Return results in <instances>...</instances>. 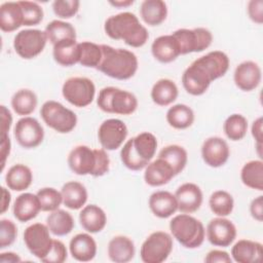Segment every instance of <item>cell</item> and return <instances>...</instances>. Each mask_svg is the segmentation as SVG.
I'll use <instances>...</instances> for the list:
<instances>
[{"instance_id":"cell-47","label":"cell","mask_w":263,"mask_h":263,"mask_svg":"<svg viewBox=\"0 0 263 263\" xmlns=\"http://www.w3.org/2000/svg\"><path fill=\"white\" fill-rule=\"evenodd\" d=\"M17 236V227L13 221L1 219L0 221V249L11 246Z\"/></svg>"},{"instance_id":"cell-51","label":"cell","mask_w":263,"mask_h":263,"mask_svg":"<svg viewBox=\"0 0 263 263\" xmlns=\"http://www.w3.org/2000/svg\"><path fill=\"white\" fill-rule=\"evenodd\" d=\"M250 214L258 222L263 220V196L259 195L255 197L250 204Z\"/></svg>"},{"instance_id":"cell-13","label":"cell","mask_w":263,"mask_h":263,"mask_svg":"<svg viewBox=\"0 0 263 263\" xmlns=\"http://www.w3.org/2000/svg\"><path fill=\"white\" fill-rule=\"evenodd\" d=\"M127 134V126L122 120L109 118L100 124L98 129V139L103 149L113 151L123 145Z\"/></svg>"},{"instance_id":"cell-49","label":"cell","mask_w":263,"mask_h":263,"mask_svg":"<svg viewBox=\"0 0 263 263\" xmlns=\"http://www.w3.org/2000/svg\"><path fill=\"white\" fill-rule=\"evenodd\" d=\"M248 14L249 17L256 24L261 25L263 23V1L262 0H251L248 3Z\"/></svg>"},{"instance_id":"cell-23","label":"cell","mask_w":263,"mask_h":263,"mask_svg":"<svg viewBox=\"0 0 263 263\" xmlns=\"http://www.w3.org/2000/svg\"><path fill=\"white\" fill-rule=\"evenodd\" d=\"M175 176L171 165L163 159L157 157L145 167L144 181L151 187H159L167 184Z\"/></svg>"},{"instance_id":"cell-11","label":"cell","mask_w":263,"mask_h":263,"mask_svg":"<svg viewBox=\"0 0 263 263\" xmlns=\"http://www.w3.org/2000/svg\"><path fill=\"white\" fill-rule=\"evenodd\" d=\"M24 242L29 252L40 261L48 254L53 239L46 224L33 223L24 231Z\"/></svg>"},{"instance_id":"cell-36","label":"cell","mask_w":263,"mask_h":263,"mask_svg":"<svg viewBox=\"0 0 263 263\" xmlns=\"http://www.w3.org/2000/svg\"><path fill=\"white\" fill-rule=\"evenodd\" d=\"M166 121L170 126L176 129H186L190 127L195 119L193 110L185 104H176L168 108Z\"/></svg>"},{"instance_id":"cell-27","label":"cell","mask_w":263,"mask_h":263,"mask_svg":"<svg viewBox=\"0 0 263 263\" xmlns=\"http://www.w3.org/2000/svg\"><path fill=\"white\" fill-rule=\"evenodd\" d=\"M135 243L125 235H116L108 243L107 253L112 262L126 263L135 257Z\"/></svg>"},{"instance_id":"cell-35","label":"cell","mask_w":263,"mask_h":263,"mask_svg":"<svg viewBox=\"0 0 263 263\" xmlns=\"http://www.w3.org/2000/svg\"><path fill=\"white\" fill-rule=\"evenodd\" d=\"M46 225L51 234L55 236H65L73 230L75 222L69 212L58 209L49 213L46 218Z\"/></svg>"},{"instance_id":"cell-32","label":"cell","mask_w":263,"mask_h":263,"mask_svg":"<svg viewBox=\"0 0 263 263\" xmlns=\"http://www.w3.org/2000/svg\"><path fill=\"white\" fill-rule=\"evenodd\" d=\"M33 182V173L31 168L23 163H16L10 166L5 175V183L8 189L13 191H25Z\"/></svg>"},{"instance_id":"cell-56","label":"cell","mask_w":263,"mask_h":263,"mask_svg":"<svg viewBox=\"0 0 263 263\" xmlns=\"http://www.w3.org/2000/svg\"><path fill=\"white\" fill-rule=\"evenodd\" d=\"M2 191V199H1V214H4L10 204V200H11V195L10 192L8 191V189H6L5 187L1 188Z\"/></svg>"},{"instance_id":"cell-41","label":"cell","mask_w":263,"mask_h":263,"mask_svg":"<svg viewBox=\"0 0 263 263\" xmlns=\"http://www.w3.org/2000/svg\"><path fill=\"white\" fill-rule=\"evenodd\" d=\"M209 205L213 214L217 217H227L233 211L234 199L229 192L225 190H216L209 198Z\"/></svg>"},{"instance_id":"cell-4","label":"cell","mask_w":263,"mask_h":263,"mask_svg":"<svg viewBox=\"0 0 263 263\" xmlns=\"http://www.w3.org/2000/svg\"><path fill=\"white\" fill-rule=\"evenodd\" d=\"M172 236L186 249L199 248L205 238V229L200 220L190 214H179L170 221Z\"/></svg>"},{"instance_id":"cell-55","label":"cell","mask_w":263,"mask_h":263,"mask_svg":"<svg viewBox=\"0 0 263 263\" xmlns=\"http://www.w3.org/2000/svg\"><path fill=\"white\" fill-rule=\"evenodd\" d=\"M22 261V258L18 254L13 252H4L0 254V262L2 263H18Z\"/></svg>"},{"instance_id":"cell-14","label":"cell","mask_w":263,"mask_h":263,"mask_svg":"<svg viewBox=\"0 0 263 263\" xmlns=\"http://www.w3.org/2000/svg\"><path fill=\"white\" fill-rule=\"evenodd\" d=\"M68 165L70 170L78 176L90 175L96 177L98 155L97 149H91L86 145L75 146L68 155Z\"/></svg>"},{"instance_id":"cell-38","label":"cell","mask_w":263,"mask_h":263,"mask_svg":"<svg viewBox=\"0 0 263 263\" xmlns=\"http://www.w3.org/2000/svg\"><path fill=\"white\" fill-rule=\"evenodd\" d=\"M10 104L14 113L25 117L35 111L38 104V98L33 90L22 88L13 93Z\"/></svg>"},{"instance_id":"cell-10","label":"cell","mask_w":263,"mask_h":263,"mask_svg":"<svg viewBox=\"0 0 263 263\" xmlns=\"http://www.w3.org/2000/svg\"><path fill=\"white\" fill-rule=\"evenodd\" d=\"M176 38L181 55L192 53V52H201L204 49L209 48L213 41L212 32L205 28H194V29H178L172 33Z\"/></svg>"},{"instance_id":"cell-12","label":"cell","mask_w":263,"mask_h":263,"mask_svg":"<svg viewBox=\"0 0 263 263\" xmlns=\"http://www.w3.org/2000/svg\"><path fill=\"white\" fill-rule=\"evenodd\" d=\"M14 138L18 145L25 149L38 147L44 139V129L34 117L25 116L17 120L13 129Z\"/></svg>"},{"instance_id":"cell-34","label":"cell","mask_w":263,"mask_h":263,"mask_svg":"<svg viewBox=\"0 0 263 263\" xmlns=\"http://www.w3.org/2000/svg\"><path fill=\"white\" fill-rule=\"evenodd\" d=\"M143 22L151 27L161 25L167 16V5L162 0H144L140 6Z\"/></svg>"},{"instance_id":"cell-37","label":"cell","mask_w":263,"mask_h":263,"mask_svg":"<svg viewBox=\"0 0 263 263\" xmlns=\"http://www.w3.org/2000/svg\"><path fill=\"white\" fill-rule=\"evenodd\" d=\"M242 184L251 189L263 190V161L261 159L246 162L240 170Z\"/></svg>"},{"instance_id":"cell-3","label":"cell","mask_w":263,"mask_h":263,"mask_svg":"<svg viewBox=\"0 0 263 263\" xmlns=\"http://www.w3.org/2000/svg\"><path fill=\"white\" fill-rule=\"evenodd\" d=\"M157 139L149 132H143L127 140L120 150L122 164L130 171H141L152 160L157 149Z\"/></svg>"},{"instance_id":"cell-46","label":"cell","mask_w":263,"mask_h":263,"mask_svg":"<svg viewBox=\"0 0 263 263\" xmlns=\"http://www.w3.org/2000/svg\"><path fill=\"white\" fill-rule=\"evenodd\" d=\"M54 14L60 18H71L77 14L80 6L78 0H55L51 4Z\"/></svg>"},{"instance_id":"cell-18","label":"cell","mask_w":263,"mask_h":263,"mask_svg":"<svg viewBox=\"0 0 263 263\" xmlns=\"http://www.w3.org/2000/svg\"><path fill=\"white\" fill-rule=\"evenodd\" d=\"M262 71L254 61H243L238 64L233 73L235 85L242 91H252L261 83Z\"/></svg>"},{"instance_id":"cell-44","label":"cell","mask_w":263,"mask_h":263,"mask_svg":"<svg viewBox=\"0 0 263 263\" xmlns=\"http://www.w3.org/2000/svg\"><path fill=\"white\" fill-rule=\"evenodd\" d=\"M40 208L42 212H53L60 208L63 203V197L61 191L52 187H44L37 191L36 193Z\"/></svg>"},{"instance_id":"cell-30","label":"cell","mask_w":263,"mask_h":263,"mask_svg":"<svg viewBox=\"0 0 263 263\" xmlns=\"http://www.w3.org/2000/svg\"><path fill=\"white\" fill-rule=\"evenodd\" d=\"M63 204L70 210H80L87 201V190L85 186L77 181L65 183L61 189Z\"/></svg>"},{"instance_id":"cell-24","label":"cell","mask_w":263,"mask_h":263,"mask_svg":"<svg viewBox=\"0 0 263 263\" xmlns=\"http://www.w3.org/2000/svg\"><path fill=\"white\" fill-rule=\"evenodd\" d=\"M40 211L41 208L37 195L30 192L20 194L15 198L12 206L14 218L23 223L36 218Z\"/></svg>"},{"instance_id":"cell-33","label":"cell","mask_w":263,"mask_h":263,"mask_svg":"<svg viewBox=\"0 0 263 263\" xmlns=\"http://www.w3.org/2000/svg\"><path fill=\"white\" fill-rule=\"evenodd\" d=\"M179 95V89L177 84L168 79V78H161L157 80L152 88H151V100L154 104L160 107H166L173 104Z\"/></svg>"},{"instance_id":"cell-31","label":"cell","mask_w":263,"mask_h":263,"mask_svg":"<svg viewBox=\"0 0 263 263\" xmlns=\"http://www.w3.org/2000/svg\"><path fill=\"white\" fill-rule=\"evenodd\" d=\"M52 57L63 67H71L79 62V46L76 39H65L52 45Z\"/></svg>"},{"instance_id":"cell-39","label":"cell","mask_w":263,"mask_h":263,"mask_svg":"<svg viewBox=\"0 0 263 263\" xmlns=\"http://www.w3.org/2000/svg\"><path fill=\"white\" fill-rule=\"evenodd\" d=\"M158 157L163 159L171 165L176 176L185 168L188 161V153L186 149L177 144H172L163 147L159 151Z\"/></svg>"},{"instance_id":"cell-17","label":"cell","mask_w":263,"mask_h":263,"mask_svg":"<svg viewBox=\"0 0 263 263\" xmlns=\"http://www.w3.org/2000/svg\"><path fill=\"white\" fill-rule=\"evenodd\" d=\"M201 157L211 167L223 166L230 156V149L225 140L220 137H210L201 145Z\"/></svg>"},{"instance_id":"cell-25","label":"cell","mask_w":263,"mask_h":263,"mask_svg":"<svg viewBox=\"0 0 263 263\" xmlns=\"http://www.w3.org/2000/svg\"><path fill=\"white\" fill-rule=\"evenodd\" d=\"M230 255L238 263H256L262 260L263 247L261 242L243 238L233 245Z\"/></svg>"},{"instance_id":"cell-28","label":"cell","mask_w":263,"mask_h":263,"mask_svg":"<svg viewBox=\"0 0 263 263\" xmlns=\"http://www.w3.org/2000/svg\"><path fill=\"white\" fill-rule=\"evenodd\" d=\"M24 26L23 9L18 1L4 2L0 5V29L10 33Z\"/></svg>"},{"instance_id":"cell-20","label":"cell","mask_w":263,"mask_h":263,"mask_svg":"<svg viewBox=\"0 0 263 263\" xmlns=\"http://www.w3.org/2000/svg\"><path fill=\"white\" fill-rule=\"evenodd\" d=\"M148 205L151 213L160 219L170 218L178 211L175 194L165 190L153 192L149 197Z\"/></svg>"},{"instance_id":"cell-52","label":"cell","mask_w":263,"mask_h":263,"mask_svg":"<svg viewBox=\"0 0 263 263\" xmlns=\"http://www.w3.org/2000/svg\"><path fill=\"white\" fill-rule=\"evenodd\" d=\"M11 123L12 115L10 111L4 105H1V136L8 135Z\"/></svg>"},{"instance_id":"cell-26","label":"cell","mask_w":263,"mask_h":263,"mask_svg":"<svg viewBox=\"0 0 263 263\" xmlns=\"http://www.w3.org/2000/svg\"><path fill=\"white\" fill-rule=\"evenodd\" d=\"M81 227L88 233L101 232L107 224L105 211L97 204L84 205L79 213Z\"/></svg>"},{"instance_id":"cell-43","label":"cell","mask_w":263,"mask_h":263,"mask_svg":"<svg viewBox=\"0 0 263 263\" xmlns=\"http://www.w3.org/2000/svg\"><path fill=\"white\" fill-rule=\"evenodd\" d=\"M79 46V62L86 68H98L102 60V47L101 44H97L91 41H82L78 43Z\"/></svg>"},{"instance_id":"cell-50","label":"cell","mask_w":263,"mask_h":263,"mask_svg":"<svg viewBox=\"0 0 263 263\" xmlns=\"http://www.w3.org/2000/svg\"><path fill=\"white\" fill-rule=\"evenodd\" d=\"M206 263H231V256L223 250H212L204 257Z\"/></svg>"},{"instance_id":"cell-7","label":"cell","mask_w":263,"mask_h":263,"mask_svg":"<svg viewBox=\"0 0 263 263\" xmlns=\"http://www.w3.org/2000/svg\"><path fill=\"white\" fill-rule=\"evenodd\" d=\"M173 237L165 231L152 232L142 243L140 257L144 263H162L173 251Z\"/></svg>"},{"instance_id":"cell-48","label":"cell","mask_w":263,"mask_h":263,"mask_svg":"<svg viewBox=\"0 0 263 263\" xmlns=\"http://www.w3.org/2000/svg\"><path fill=\"white\" fill-rule=\"evenodd\" d=\"M67 257L68 251L64 242L59 239H53L50 251L41 261L44 263H63L67 260Z\"/></svg>"},{"instance_id":"cell-42","label":"cell","mask_w":263,"mask_h":263,"mask_svg":"<svg viewBox=\"0 0 263 263\" xmlns=\"http://www.w3.org/2000/svg\"><path fill=\"white\" fill-rule=\"evenodd\" d=\"M248 126V119L241 114L234 113L225 119L223 123V130L229 140L236 142L246 137Z\"/></svg>"},{"instance_id":"cell-40","label":"cell","mask_w":263,"mask_h":263,"mask_svg":"<svg viewBox=\"0 0 263 263\" xmlns=\"http://www.w3.org/2000/svg\"><path fill=\"white\" fill-rule=\"evenodd\" d=\"M44 32L47 36V40L52 45L65 39H76V30L74 26L61 20H53L48 23Z\"/></svg>"},{"instance_id":"cell-2","label":"cell","mask_w":263,"mask_h":263,"mask_svg":"<svg viewBox=\"0 0 263 263\" xmlns=\"http://www.w3.org/2000/svg\"><path fill=\"white\" fill-rule=\"evenodd\" d=\"M102 60L98 70L108 77L117 80H127L135 76L139 68L137 55L124 48H114L101 44Z\"/></svg>"},{"instance_id":"cell-16","label":"cell","mask_w":263,"mask_h":263,"mask_svg":"<svg viewBox=\"0 0 263 263\" xmlns=\"http://www.w3.org/2000/svg\"><path fill=\"white\" fill-rule=\"evenodd\" d=\"M236 227L226 217H216L206 226L205 235L209 242L215 247L227 248L236 238Z\"/></svg>"},{"instance_id":"cell-15","label":"cell","mask_w":263,"mask_h":263,"mask_svg":"<svg viewBox=\"0 0 263 263\" xmlns=\"http://www.w3.org/2000/svg\"><path fill=\"white\" fill-rule=\"evenodd\" d=\"M212 82L211 75L197 60L193 61L182 74L183 87L191 96L203 95Z\"/></svg>"},{"instance_id":"cell-9","label":"cell","mask_w":263,"mask_h":263,"mask_svg":"<svg viewBox=\"0 0 263 263\" xmlns=\"http://www.w3.org/2000/svg\"><path fill=\"white\" fill-rule=\"evenodd\" d=\"M47 41L44 31L39 29H25L14 36L13 48L22 59L31 60L43 51Z\"/></svg>"},{"instance_id":"cell-8","label":"cell","mask_w":263,"mask_h":263,"mask_svg":"<svg viewBox=\"0 0 263 263\" xmlns=\"http://www.w3.org/2000/svg\"><path fill=\"white\" fill-rule=\"evenodd\" d=\"M62 95L71 105L84 108L92 103L96 96V85L87 77H70L63 83Z\"/></svg>"},{"instance_id":"cell-57","label":"cell","mask_w":263,"mask_h":263,"mask_svg":"<svg viewBox=\"0 0 263 263\" xmlns=\"http://www.w3.org/2000/svg\"><path fill=\"white\" fill-rule=\"evenodd\" d=\"M134 3L133 0H123V1H109V4H111L114 7L118 8H123V7H128Z\"/></svg>"},{"instance_id":"cell-54","label":"cell","mask_w":263,"mask_h":263,"mask_svg":"<svg viewBox=\"0 0 263 263\" xmlns=\"http://www.w3.org/2000/svg\"><path fill=\"white\" fill-rule=\"evenodd\" d=\"M263 119L262 117H258L256 120H254L251 128V133L253 138L256 141V145H263Z\"/></svg>"},{"instance_id":"cell-22","label":"cell","mask_w":263,"mask_h":263,"mask_svg":"<svg viewBox=\"0 0 263 263\" xmlns=\"http://www.w3.org/2000/svg\"><path fill=\"white\" fill-rule=\"evenodd\" d=\"M69 251L75 260L89 262L97 255V242L88 232L77 233L69 242Z\"/></svg>"},{"instance_id":"cell-1","label":"cell","mask_w":263,"mask_h":263,"mask_svg":"<svg viewBox=\"0 0 263 263\" xmlns=\"http://www.w3.org/2000/svg\"><path fill=\"white\" fill-rule=\"evenodd\" d=\"M104 30L111 39L122 40L130 47H142L149 39L146 27L140 23L135 13L129 11L109 16L105 21Z\"/></svg>"},{"instance_id":"cell-29","label":"cell","mask_w":263,"mask_h":263,"mask_svg":"<svg viewBox=\"0 0 263 263\" xmlns=\"http://www.w3.org/2000/svg\"><path fill=\"white\" fill-rule=\"evenodd\" d=\"M197 61L204 67L214 81L223 77L227 73L230 65L228 55L221 50L210 51L198 58Z\"/></svg>"},{"instance_id":"cell-45","label":"cell","mask_w":263,"mask_h":263,"mask_svg":"<svg viewBox=\"0 0 263 263\" xmlns=\"http://www.w3.org/2000/svg\"><path fill=\"white\" fill-rule=\"evenodd\" d=\"M24 15V26L31 27L39 25L43 20V9L42 7L34 1H18Z\"/></svg>"},{"instance_id":"cell-21","label":"cell","mask_w":263,"mask_h":263,"mask_svg":"<svg viewBox=\"0 0 263 263\" xmlns=\"http://www.w3.org/2000/svg\"><path fill=\"white\" fill-rule=\"evenodd\" d=\"M151 53L155 60L163 64L172 63L181 55L179 44L172 34L155 38L151 44Z\"/></svg>"},{"instance_id":"cell-19","label":"cell","mask_w":263,"mask_h":263,"mask_svg":"<svg viewBox=\"0 0 263 263\" xmlns=\"http://www.w3.org/2000/svg\"><path fill=\"white\" fill-rule=\"evenodd\" d=\"M175 197L178 203V211L184 214H192L199 210L203 200L200 187L191 182L180 185L175 192Z\"/></svg>"},{"instance_id":"cell-6","label":"cell","mask_w":263,"mask_h":263,"mask_svg":"<svg viewBox=\"0 0 263 263\" xmlns=\"http://www.w3.org/2000/svg\"><path fill=\"white\" fill-rule=\"evenodd\" d=\"M40 116L43 122L60 134L72 132L77 124L76 114L58 101L49 100L40 108Z\"/></svg>"},{"instance_id":"cell-5","label":"cell","mask_w":263,"mask_h":263,"mask_svg":"<svg viewBox=\"0 0 263 263\" xmlns=\"http://www.w3.org/2000/svg\"><path fill=\"white\" fill-rule=\"evenodd\" d=\"M97 105L106 113L130 115L137 110L139 103L133 92L115 86H106L99 91Z\"/></svg>"},{"instance_id":"cell-53","label":"cell","mask_w":263,"mask_h":263,"mask_svg":"<svg viewBox=\"0 0 263 263\" xmlns=\"http://www.w3.org/2000/svg\"><path fill=\"white\" fill-rule=\"evenodd\" d=\"M0 154H1V170L4 168L5 162L7 157L10 154V149H11V142L9 139L8 135H3L1 136V146H0Z\"/></svg>"}]
</instances>
